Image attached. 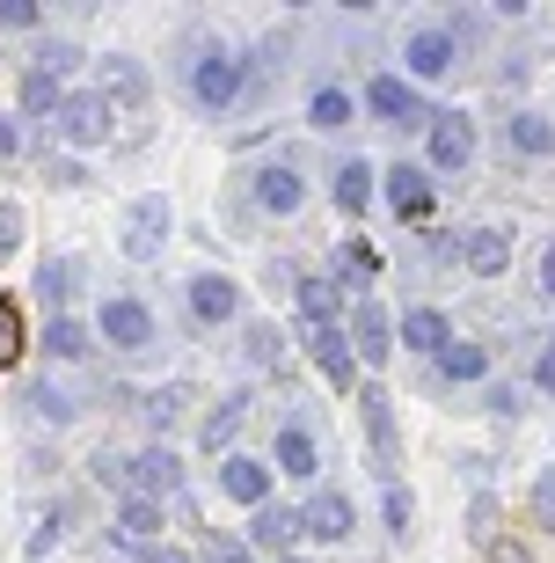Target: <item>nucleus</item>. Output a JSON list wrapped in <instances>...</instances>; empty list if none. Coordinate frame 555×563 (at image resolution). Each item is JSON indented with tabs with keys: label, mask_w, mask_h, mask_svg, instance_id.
Listing matches in <instances>:
<instances>
[{
	"label": "nucleus",
	"mask_w": 555,
	"mask_h": 563,
	"mask_svg": "<svg viewBox=\"0 0 555 563\" xmlns=\"http://www.w3.org/2000/svg\"><path fill=\"white\" fill-rule=\"evenodd\" d=\"M146 66L132 59V52H103V59H96V96H103V103H146Z\"/></svg>",
	"instance_id": "4468645a"
},
{
	"label": "nucleus",
	"mask_w": 555,
	"mask_h": 563,
	"mask_svg": "<svg viewBox=\"0 0 555 563\" xmlns=\"http://www.w3.org/2000/svg\"><path fill=\"white\" fill-rule=\"evenodd\" d=\"M184 402H190V388H154V396H140V418L154 424V432H168V424L184 418Z\"/></svg>",
	"instance_id": "7c9ffc66"
},
{
	"label": "nucleus",
	"mask_w": 555,
	"mask_h": 563,
	"mask_svg": "<svg viewBox=\"0 0 555 563\" xmlns=\"http://www.w3.org/2000/svg\"><path fill=\"white\" fill-rule=\"evenodd\" d=\"M402 59H410L417 81H446L453 59H460V37H453V30H417V37L402 44Z\"/></svg>",
	"instance_id": "dca6fc26"
},
{
	"label": "nucleus",
	"mask_w": 555,
	"mask_h": 563,
	"mask_svg": "<svg viewBox=\"0 0 555 563\" xmlns=\"http://www.w3.org/2000/svg\"><path fill=\"white\" fill-rule=\"evenodd\" d=\"M132 563H190V549H168V542H162V549H140Z\"/></svg>",
	"instance_id": "37998d69"
},
{
	"label": "nucleus",
	"mask_w": 555,
	"mask_h": 563,
	"mask_svg": "<svg viewBox=\"0 0 555 563\" xmlns=\"http://www.w3.org/2000/svg\"><path fill=\"white\" fill-rule=\"evenodd\" d=\"M388 206L402 212V220H424V212H432V176L417 162H395L388 168Z\"/></svg>",
	"instance_id": "4be33fe9"
},
{
	"label": "nucleus",
	"mask_w": 555,
	"mask_h": 563,
	"mask_svg": "<svg viewBox=\"0 0 555 563\" xmlns=\"http://www.w3.org/2000/svg\"><path fill=\"white\" fill-rule=\"evenodd\" d=\"M110 125H118V103H103L96 88H74L52 132H59V140L74 146V154H88V146H103V140H110Z\"/></svg>",
	"instance_id": "39448f33"
},
{
	"label": "nucleus",
	"mask_w": 555,
	"mask_h": 563,
	"mask_svg": "<svg viewBox=\"0 0 555 563\" xmlns=\"http://www.w3.org/2000/svg\"><path fill=\"white\" fill-rule=\"evenodd\" d=\"M242 418H248V396L234 388V396H220V410L206 418L198 446H206V454H234V439H242Z\"/></svg>",
	"instance_id": "5701e85b"
},
{
	"label": "nucleus",
	"mask_w": 555,
	"mask_h": 563,
	"mask_svg": "<svg viewBox=\"0 0 555 563\" xmlns=\"http://www.w3.org/2000/svg\"><path fill=\"white\" fill-rule=\"evenodd\" d=\"M366 110L380 118V125L410 132V125H432L439 110H424V96H417L410 81H395V74H380V81H366Z\"/></svg>",
	"instance_id": "0eeeda50"
},
{
	"label": "nucleus",
	"mask_w": 555,
	"mask_h": 563,
	"mask_svg": "<svg viewBox=\"0 0 555 563\" xmlns=\"http://www.w3.org/2000/svg\"><path fill=\"white\" fill-rule=\"evenodd\" d=\"M15 250H22V206H15V198H0V264H8Z\"/></svg>",
	"instance_id": "4c0bfd02"
},
{
	"label": "nucleus",
	"mask_w": 555,
	"mask_h": 563,
	"mask_svg": "<svg viewBox=\"0 0 555 563\" xmlns=\"http://www.w3.org/2000/svg\"><path fill=\"white\" fill-rule=\"evenodd\" d=\"M96 336H103L110 352H146V344L162 336V322H154V308H146V300H132V292H110L103 308H96Z\"/></svg>",
	"instance_id": "20e7f679"
},
{
	"label": "nucleus",
	"mask_w": 555,
	"mask_h": 563,
	"mask_svg": "<svg viewBox=\"0 0 555 563\" xmlns=\"http://www.w3.org/2000/svg\"><path fill=\"white\" fill-rule=\"evenodd\" d=\"M88 344H96V322H81V314H52V322H44V358H59V366H81Z\"/></svg>",
	"instance_id": "412c9836"
},
{
	"label": "nucleus",
	"mask_w": 555,
	"mask_h": 563,
	"mask_svg": "<svg viewBox=\"0 0 555 563\" xmlns=\"http://www.w3.org/2000/svg\"><path fill=\"white\" fill-rule=\"evenodd\" d=\"M30 352V330H22V308L0 292V366H15V358Z\"/></svg>",
	"instance_id": "2f4dec72"
},
{
	"label": "nucleus",
	"mask_w": 555,
	"mask_h": 563,
	"mask_svg": "<svg viewBox=\"0 0 555 563\" xmlns=\"http://www.w3.org/2000/svg\"><path fill=\"white\" fill-rule=\"evenodd\" d=\"M490 563H534V556H526L519 542H490Z\"/></svg>",
	"instance_id": "a18cd8bd"
},
{
	"label": "nucleus",
	"mask_w": 555,
	"mask_h": 563,
	"mask_svg": "<svg viewBox=\"0 0 555 563\" xmlns=\"http://www.w3.org/2000/svg\"><path fill=\"white\" fill-rule=\"evenodd\" d=\"M439 374H446V380H482V374H490V352H482V344H446Z\"/></svg>",
	"instance_id": "c85d7f7f"
},
{
	"label": "nucleus",
	"mask_w": 555,
	"mask_h": 563,
	"mask_svg": "<svg viewBox=\"0 0 555 563\" xmlns=\"http://www.w3.org/2000/svg\"><path fill=\"white\" fill-rule=\"evenodd\" d=\"M300 344H308L314 374L330 380V388H351V380H358V352H351V330H336V322H300Z\"/></svg>",
	"instance_id": "423d86ee"
},
{
	"label": "nucleus",
	"mask_w": 555,
	"mask_h": 563,
	"mask_svg": "<svg viewBox=\"0 0 555 563\" xmlns=\"http://www.w3.org/2000/svg\"><path fill=\"white\" fill-rule=\"evenodd\" d=\"M88 476L103 483V490H118V505L124 498L168 505L176 490H184V461H176V446H140V454H96V461H88Z\"/></svg>",
	"instance_id": "f257e3e1"
},
{
	"label": "nucleus",
	"mask_w": 555,
	"mask_h": 563,
	"mask_svg": "<svg viewBox=\"0 0 555 563\" xmlns=\"http://www.w3.org/2000/svg\"><path fill=\"white\" fill-rule=\"evenodd\" d=\"M300 534H308V527H300L292 505H264V512H248V549H264V556H278V563L292 556Z\"/></svg>",
	"instance_id": "2eb2a0df"
},
{
	"label": "nucleus",
	"mask_w": 555,
	"mask_h": 563,
	"mask_svg": "<svg viewBox=\"0 0 555 563\" xmlns=\"http://www.w3.org/2000/svg\"><path fill=\"white\" fill-rule=\"evenodd\" d=\"M59 110H66V88L52 81V74H22V118H37V125H59Z\"/></svg>",
	"instance_id": "a878e982"
},
{
	"label": "nucleus",
	"mask_w": 555,
	"mask_h": 563,
	"mask_svg": "<svg viewBox=\"0 0 555 563\" xmlns=\"http://www.w3.org/2000/svg\"><path fill=\"white\" fill-rule=\"evenodd\" d=\"M534 388H541V396H555V344L541 352V366H534Z\"/></svg>",
	"instance_id": "79ce46f5"
},
{
	"label": "nucleus",
	"mask_w": 555,
	"mask_h": 563,
	"mask_svg": "<svg viewBox=\"0 0 555 563\" xmlns=\"http://www.w3.org/2000/svg\"><path fill=\"white\" fill-rule=\"evenodd\" d=\"M308 125H314V132H336V125H351V96H344V88H314Z\"/></svg>",
	"instance_id": "c756f323"
},
{
	"label": "nucleus",
	"mask_w": 555,
	"mask_h": 563,
	"mask_svg": "<svg viewBox=\"0 0 555 563\" xmlns=\"http://www.w3.org/2000/svg\"><path fill=\"white\" fill-rule=\"evenodd\" d=\"M468 162H475V118H460V110H439V118H432V168L460 176Z\"/></svg>",
	"instance_id": "f8f14e48"
},
{
	"label": "nucleus",
	"mask_w": 555,
	"mask_h": 563,
	"mask_svg": "<svg viewBox=\"0 0 555 563\" xmlns=\"http://www.w3.org/2000/svg\"><path fill=\"white\" fill-rule=\"evenodd\" d=\"M220 490L234 505H248V512H264V505H270V468H264V461H248V454H226L220 461Z\"/></svg>",
	"instance_id": "f3484780"
},
{
	"label": "nucleus",
	"mask_w": 555,
	"mask_h": 563,
	"mask_svg": "<svg viewBox=\"0 0 555 563\" xmlns=\"http://www.w3.org/2000/svg\"><path fill=\"white\" fill-rule=\"evenodd\" d=\"M184 292H190V322H206V330H212V322H234V314H242V286H234L226 272H198Z\"/></svg>",
	"instance_id": "9d476101"
},
{
	"label": "nucleus",
	"mask_w": 555,
	"mask_h": 563,
	"mask_svg": "<svg viewBox=\"0 0 555 563\" xmlns=\"http://www.w3.org/2000/svg\"><path fill=\"white\" fill-rule=\"evenodd\" d=\"M388 344H395V322H388V308H380V300H358V308H351V352L366 358V366H388Z\"/></svg>",
	"instance_id": "9b49d317"
},
{
	"label": "nucleus",
	"mask_w": 555,
	"mask_h": 563,
	"mask_svg": "<svg viewBox=\"0 0 555 563\" xmlns=\"http://www.w3.org/2000/svg\"><path fill=\"white\" fill-rule=\"evenodd\" d=\"M162 527H168V512H162L154 498H124L118 520H110V542L140 556V549H162Z\"/></svg>",
	"instance_id": "1a4fd4ad"
},
{
	"label": "nucleus",
	"mask_w": 555,
	"mask_h": 563,
	"mask_svg": "<svg viewBox=\"0 0 555 563\" xmlns=\"http://www.w3.org/2000/svg\"><path fill=\"white\" fill-rule=\"evenodd\" d=\"M81 286H88V264H81V256H44L37 278H30V292H37L52 314L74 308V292H81Z\"/></svg>",
	"instance_id": "ddd939ff"
},
{
	"label": "nucleus",
	"mask_w": 555,
	"mask_h": 563,
	"mask_svg": "<svg viewBox=\"0 0 555 563\" xmlns=\"http://www.w3.org/2000/svg\"><path fill=\"white\" fill-rule=\"evenodd\" d=\"M300 527H308L314 542H344L351 534V498L344 490H314V498L300 505Z\"/></svg>",
	"instance_id": "aec40b11"
},
{
	"label": "nucleus",
	"mask_w": 555,
	"mask_h": 563,
	"mask_svg": "<svg viewBox=\"0 0 555 563\" xmlns=\"http://www.w3.org/2000/svg\"><path fill=\"white\" fill-rule=\"evenodd\" d=\"M490 410H497V418H519L526 402H519V388H490Z\"/></svg>",
	"instance_id": "a19ab883"
},
{
	"label": "nucleus",
	"mask_w": 555,
	"mask_h": 563,
	"mask_svg": "<svg viewBox=\"0 0 555 563\" xmlns=\"http://www.w3.org/2000/svg\"><path fill=\"white\" fill-rule=\"evenodd\" d=\"M358 418H366V439H373V468L388 476V490H395V461H402V439H395V402L380 396V388H366L358 396Z\"/></svg>",
	"instance_id": "6e6552de"
},
{
	"label": "nucleus",
	"mask_w": 555,
	"mask_h": 563,
	"mask_svg": "<svg viewBox=\"0 0 555 563\" xmlns=\"http://www.w3.org/2000/svg\"><path fill=\"white\" fill-rule=\"evenodd\" d=\"M0 154H22V125L15 118H0Z\"/></svg>",
	"instance_id": "49530a36"
},
{
	"label": "nucleus",
	"mask_w": 555,
	"mask_h": 563,
	"mask_svg": "<svg viewBox=\"0 0 555 563\" xmlns=\"http://www.w3.org/2000/svg\"><path fill=\"white\" fill-rule=\"evenodd\" d=\"M59 534H66V505H52V512L37 520V534H30V563L52 556V549H59Z\"/></svg>",
	"instance_id": "c9c22d12"
},
{
	"label": "nucleus",
	"mask_w": 555,
	"mask_h": 563,
	"mask_svg": "<svg viewBox=\"0 0 555 563\" xmlns=\"http://www.w3.org/2000/svg\"><path fill=\"white\" fill-rule=\"evenodd\" d=\"M534 527H555V468H541V483H534Z\"/></svg>",
	"instance_id": "ea45409f"
},
{
	"label": "nucleus",
	"mask_w": 555,
	"mask_h": 563,
	"mask_svg": "<svg viewBox=\"0 0 555 563\" xmlns=\"http://www.w3.org/2000/svg\"><path fill=\"white\" fill-rule=\"evenodd\" d=\"M0 30H44L37 0H0Z\"/></svg>",
	"instance_id": "e433bc0d"
},
{
	"label": "nucleus",
	"mask_w": 555,
	"mask_h": 563,
	"mask_svg": "<svg viewBox=\"0 0 555 563\" xmlns=\"http://www.w3.org/2000/svg\"><path fill=\"white\" fill-rule=\"evenodd\" d=\"M460 264H468L475 278H504L512 272V234L504 228H475L468 242H460Z\"/></svg>",
	"instance_id": "6ab92c4d"
},
{
	"label": "nucleus",
	"mask_w": 555,
	"mask_h": 563,
	"mask_svg": "<svg viewBox=\"0 0 555 563\" xmlns=\"http://www.w3.org/2000/svg\"><path fill=\"white\" fill-rule=\"evenodd\" d=\"M541 292H548V300H555V242H548V250H541Z\"/></svg>",
	"instance_id": "de8ad7c7"
},
{
	"label": "nucleus",
	"mask_w": 555,
	"mask_h": 563,
	"mask_svg": "<svg viewBox=\"0 0 555 563\" xmlns=\"http://www.w3.org/2000/svg\"><path fill=\"white\" fill-rule=\"evenodd\" d=\"M30 410H37L44 424H66V418H81V410H74V402H66L59 388H44V380H37V388H30Z\"/></svg>",
	"instance_id": "f704fd0d"
},
{
	"label": "nucleus",
	"mask_w": 555,
	"mask_h": 563,
	"mask_svg": "<svg viewBox=\"0 0 555 563\" xmlns=\"http://www.w3.org/2000/svg\"><path fill=\"white\" fill-rule=\"evenodd\" d=\"M168 228H176V206H168L162 190H140L132 206H124V264H154L168 250Z\"/></svg>",
	"instance_id": "7ed1b4c3"
},
{
	"label": "nucleus",
	"mask_w": 555,
	"mask_h": 563,
	"mask_svg": "<svg viewBox=\"0 0 555 563\" xmlns=\"http://www.w3.org/2000/svg\"><path fill=\"white\" fill-rule=\"evenodd\" d=\"M278 352H286L278 322H248V358H256V366H278Z\"/></svg>",
	"instance_id": "72a5a7b5"
},
{
	"label": "nucleus",
	"mask_w": 555,
	"mask_h": 563,
	"mask_svg": "<svg viewBox=\"0 0 555 563\" xmlns=\"http://www.w3.org/2000/svg\"><path fill=\"white\" fill-rule=\"evenodd\" d=\"M242 81H248V66L226 52V44H198V59L184 66V88H190V103L206 110V118H226V110L242 103Z\"/></svg>",
	"instance_id": "f03ea898"
},
{
	"label": "nucleus",
	"mask_w": 555,
	"mask_h": 563,
	"mask_svg": "<svg viewBox=\"0 0 555 563\" xmlns=\"http://www.w3.org/2000/svg\"><path fill=\"white\" fill-rule=\"evenodd\" d=\"M74 66H81V44H74V37H44V44H37V74H52V81H66Z\"/></svg>",
	"instance_id": "473e14b6"
},
{
	"label": "nucleus",
	"mask_w": 555,
	"mask_h": 563,
	"mask_svg": "<svg viewBox=\"0 0 555 563\" xmlns=\"http://www.w3.org/2000/svg\"><path fill=\"white\" fill-rule=\"evenodd\" d=\"M314 439H308V424H286L278 432V476H300V483H314Z\"/></svg>",
	"instance_id": "bb28decb"
},
{
	"label": "nucleus",
	"mask_w": 555,
	"mask_h": 563,
	"mask_svg": "<svg viewBox=\"0 0 555 563\" xmlns=\"http://www.w3.org/2000/svg\"><path fill=\"white\" fill-rule=\"evenodd\" d=\"M286 563H300V556H286Z\"/></svg>",
	"instance_id": "09e8293b"
},
{
	"label": "nucleus",
	"mask_w": 555,
	"mask_h": 563,
	"mask_svg": "<svg viewBox=\"0 0 555 563\" xmlns=\"http://www.w3.org/2000/svg\"><path fill=\"white\" fill-rule=\"evenodd\" d=\"M300 198H308V184H300V168H292V162H264V168H256V206H264V212L286 220V212H300Z\"/></svg>",
	"instance_id": "a211bd4d"
},
{
	"label": "nucleus",
	"mask_w": 555,
	"mask_h": 563,
	"mask_svg": "<svg viewBox=\"0 0 555 563\" xmlns=\"http://www.w3.org/2000/svg\"><path fill=\"white\" fill-rule=\"evenodd\" d=\"M330 190H336V206H344L351 220H358V212L373 206V168H366V162H344V168L330 176Z\"/></svg>",
	"instance_id": "cd10ccee"
},
{
	"label": "nucleus",
	"mask_w": 555,
	"mask_h": 563,
	"mask_svg": "<svg viewBox=\"0 0 555 563\" xmlns=\"http://www.w3.org/2000/svg\"><path fill=\"white\" fill-rule=\"evenodd\" d=\"M402 344L424 352V358H446V344H453L446 314H439V308H410V314H402Z\"/></svg>",
	"instance_id": "393cba45"
},
{
	"label": "nucleus",
	"mask_w": 555,
	"mask_h": 563,
	"mask_svg": "<svg viewBox=\"0 0 555 563\" xmlns=\"http://www.w3.org/2000/svg\"><path fill=\"white\" fill-rule=\"evenodd\" d=\"M380 520H388V534H410V490H402V483L380 498Z\"/></svg>",
	"instance_id": "58836bf2"
},
{
	"label": "nucleus",
	"mask_w": 555,
	"mask_h": 563,
	"mask_svg": "<svg viewBox=\"0 0 555 563\" xmlns=\"http://www.w3.org/2000/svg\"><path fill=\"white\" fill-rule=\"evenodd\" d=\"M206 556H212V563H248V542H212Z\"/></svg>",
	"instance_id": "c03bdc74"
},
{
	"label": "nucleus",
	"mask_w": 555,
	"mask_h": 563,
	"mask_svg": "<svg viewBox=\"0 0 555 563\" xmlns=\"http://www.w3.org/2000/svg\"><path fill=\"white\" fill-rule=\"evenodd\" d=\"M504 146L526 154V162H548V154H555V125L534 118V110H519V118H504Z\"/></svg>",
	"instance_id": "b1692460"
}]
</instances>
